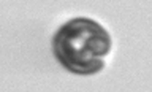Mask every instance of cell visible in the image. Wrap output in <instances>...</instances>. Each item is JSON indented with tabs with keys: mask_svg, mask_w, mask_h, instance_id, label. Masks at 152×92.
<instances>
[{
	"mask_svg": "<svg viewBox=\"0 0 152 92\" xmlns=\"http://www.w3.org/2000/svg\"><path fill=\"white\" fill-rule=\"evenodd\" d=\"M52 51L59 64L71 73L94 75L103 68V59L111 51V38L98 22L76 18L57 30Z\"/></svg>",
	"mask_w": 152,
	"mask_h": 92,
	"instance_id": "6da1fadb",
	"label": "cell"
}]
</instances>
